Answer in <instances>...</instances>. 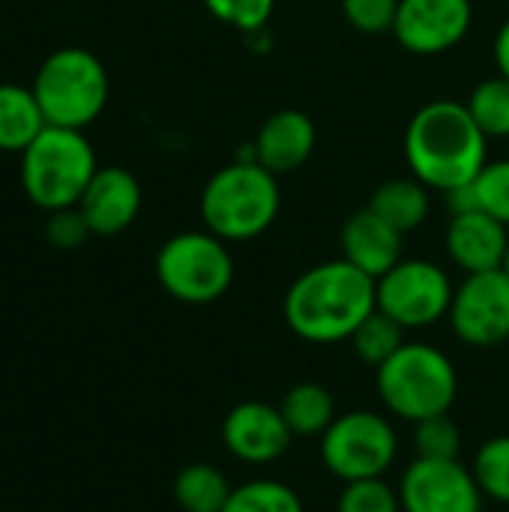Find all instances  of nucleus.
I'll return each instance as SVG.
<instances>
[{"instance_id":"nucleus-28","label":"nucleus","mask_w":509,"mask_h":512,"mask_svg":"<svg viewBox=\"0 0 509 512\" xmlns=\"http://www.w3.org/2000/svg\"><path fill=\"white\" fill-rule=\"evenodd\" d=\"M336 512H402L399 489H393L384 477L345 483Z\"/></svg>"},{"instance_id":"nucleus-8","label":"nucleus","mask_w":509,"mask_h":512,"mask_svg":"<svg viewBox=\"0 0 509 512\" xmlns=\"http://www.w3.org/2000/svg\"><path fill=\"white\" fill-rule=\"evenodd\" d=\"M399 456V435L393 423L378 411H348L333 420L321 435V462L342 480H375L384 477Z\"/></svg>"},{"instance_id":"nucleus-27","label":"nucleus","mask_w":509,"mask_h":512,"mask_svg":"<svg viewBox=\"0 0 509 512\" xmlns=\"http://www.w3.org/2000/svg\"><path fill=\"white\" fill-rule=\"evenodd\" d=\"M414 447H417V459L450 462V459H459L462 453V432L450 414H438V417L414 423Z\"/></svg>"},{"instance_id":"nucleus-17","label":"nucleus","mask_w":509,"mask_h":512,"mask_svg":"<svg viewBox=\"0 0 509 512\" xmlns=\"http://www.w3.org/2000/svg\"><path fill=\"white\" fill-rule=\"evenodd\" d=\"M405 234L396 231L390 222H384L372 207H363L351 213L339 231L342 258L363 270L372 279H381L387 270H393L405 255Z\"/></svg>"},{"instance_id":"nucleus-26","label":"nucleus","mask_w":509,"mask_h":512,"mask_svg":"<svg viewBox=\"0 0 509 512\" xmlns=\"http://www.w3.org/2000/svg\"><path fill=\"white\" fill-rule=\"evenodd\" d=\"M474 210H483L509 228V159L486 162L483 171L468 183Z\"/></svg>"},{"instance_id":"nucleus-25","label":"nucleus","mask_w":509,"mask_h":512,"mask_svg":"<svg viewBox=\"0 0 509 512\" xmlns=\"http://www.w3.org/2000/svg\"><path fill=\"white\" fill-rule=\"evenodd\" d=\"M471 471L489 501L509 504V435L489 438L477 450Z\"/></svg>"},{"instance_id":"nucleus-6","label":"nucleus","mask_w":509,"mask_h":512,"mask_svg":"<svg viewBox=\"0 0 509 512\" xmlns=\"http://www.w3.org/2000/svg\"><path fill=\"white\" fill-rule=\"evenodd\" d=\"M30 87L48 126L81 132L105 111L111 93L105 63L78 45L51 51L39 63Z\"/></svg>"},{"instance_id":"nucleus-16","label":"nucleus","mask_w":509,"mask_h":512,"mask_svg":"<svg viewBox=\"0 0 509 512\" xmlns=\"http://www.w3.org/2000/svg\"><path fill=\"white\" fill-rule=\"evenodd\" d=\"M509 249V228L483 210L450 213L447 255L465 273L501 270Z\"/></svg>"},{"instance_id":"nucleus-32","label":"nucleus","mask_w":509,"mask_h":512,"mask_svg":"<svg viewBox=\"0 0 509 512\" xmlns=\"http://www.w3.org/2000/svg\"><path fill=\"white\" fill-rule=\"evenodd\" d=\"M495 66H498V75L509 78V18L501 24L498 36H495Z\"/></svg>"},{"instance_id":"nucleus-14","label":"nucleus","mask_w":509,"mask_h":512,"mask_svg":"<svg viewBox=\"0 0 509 512\" xmlns=\"http://www.w3.org/2000/svg\"><path fill=\"white\" fill-rule=\"evenodd\" d=\"M78 210L96 237H117L141 213V183L129 168L105 165L93 174Z\"/></svg>"},{"instance_id":"nucleus-11","label":"nucleus","mask_w":509,"mask_h":512,"mask_svg":"<svg viewBox=\"0 0 509 512\" xmlns=\"http://www.w3.org/2000/svg\"><path fill=\"white\" fill-rule=\"evenodd\" d=\"M402 512H483V489L459 459H414L399 483Z\"/></svg>"},{"instance_id":"nucleus-7","label":"nucleus","mask_w":509,"mask_h":512,"mask_svg":"<svg viewBox=\"0 0 509 512\" xmlns=\"http://www.w3.org/2000/svg\"><path fill=\"white\" fill-rule=\"evenodd\" d=\"M156 279L162 291L186 306H207L228 294L234 258L228 243L204 231H180L156 252Z\"/></svg>"},{"instance_id":"nucleus-23","label":"nucleus","mask_w":509,"mask_h":512,"mask_svg":"<svg viewBox=\"0 0 509 512\" xmlns=\"http://www.w3.org/2000/svg\"><path fill=\"white\" fill-rule=\"evenodd\" d=\"M222 512H306L300 495L282 480H249L234 486Z\"/></svg>"},{"instance_id":"nucleus-30","label":"nucleus","mask_w":509,"mask_h":512,"mask_svg":"<svg viewBox=\"0 0 509 512\" xmlns=\"http://www.w3.org/2000/svg\"><path fill=\"white\" fill-rule=\"evenodd\" d=\"M399 12V0H342L345 21L363 36L393 33Z\"/></svg>"},{"instance_id":"nucleus-5","label":"nucleus","mask_w":509,"mask_h":512,"mask_svg":"<svg viewBox=\"0 0 509 512\" xmlns=\"http://www.w3.org/2000/svg\"><path fill=\"white\" fill-rule=\"evenodd\" d=\"M96 171V153L81 129L45 126L21 153L24 195L45 213L78 207Z\"/></svg>"},{"instance_id":"nucleus-10","label":"nucleus","mask_w":509,"mask_h":512,"mask_svg":"<svg viewBox=\"0 0 509 512\" xmlns=\"http://www.w3.org/2000/svg\"><path fill=\"white\" fill-rule=\"evenodd\" d=\"M453 333L471 348H495L509 339V276L507 270L468 273L453 294L447 315Z\"/></svg>"},{"instance_id":"nucleus-2","label":"nucleus","mask_w":509,"mask_h":512,"mask_svg":"<svg viewBox=\"0 0 509 512\" xmlns=\"http://www.w3.org/2000/svg\"><path fill=\"white\" fill-rule=\"evenodd\" d=\"M489 138L474 123L465 102H426L405 129V159L411 174L432 192L468 186L489 162Z\"/></svg>"},{"instance_id":"nucleus-15","label":"nucleus","mask_w":509,"mask_h":512,"mask_svg":"<svg viewBox=\"0 0 509 512\" xmlns=\"http://www.w3.org/2000/svg\"><path fill=\"white\" fill-rule=\"evenodd\" d=\"M315 144H318L315 120L306 111L282 108V111H273L261 123L252 141V159L261 162L276 177H282V174H294L297 168H303L312 159Z\"/></svg>"},{"instance_id":"nucleus-4","label":"nucleus","mask_w":509,"mask_h":512,"mask_svg":"<svg viewBox=\"0 0 509 512\" xmlns=\"http://www.w3.org/2000/svg\"><path fill=\"white\" fill-rule=\"evenodd\" d=\"M375 390L387 414L420 423L450 414L459 393V372L441 348L429 342H405L375 369Z\"/></svg>"},{"instance_id":"nucleus-31","label":"nucleus","mask_w":509,"mask_h":512,"mask_svg":"<svg viewBox=\"0 0 509 512\" xmlns=\"http://www.w3.org/2000/svg\"><path fill=\"white\" fill-rule=\"evenodd\" d=\"M90 225L81 216L78 207H66V210H54L48 213V225H45V237L54 249H78L87 237H90Z\"/></svg>"},{"instance_id":"nucleus-9","label":"nucleus","mask_w":509,"mask_h":512,"mask_svg":"<svg viewBox=\"0 0 509 512\" xmlns=\"http://www.w3.org/2000/svg\"><path fill=\"white\" fill-rule=\"evenodd\" d=\"M456 285L447 270L426 258H402L393 270L375 279L378 309L405 330H426L450 315Z\"/></svg>"},{"instance_id":"nucleus-12","label":"nucleus","mask_w":509,"mask_h":512,"mask_svg":"<svg viewBox=\"0 0 509 512\" xmlns=\"http://www.w3.org/2000/svg\"><path fill=\"white\" fill-rule=\"evenodd\" d=\"M474 24L471 0H399L393 36L417 57L453 51Z\"/></svg>"},{"instance_id":"nucleus-3","label":"nucleus","mask_w":509,"mask_h":512,"mask_svg":"<svg viewBox=\"0 0 509 512\" xmlns=\"http://www.w3.org/2000/svg\"><path fill=\"white\" fill-rule=\"evenodd\" d=\"M279 177L255 159H234L219 168L201 192V219L210 234L225 243H249L261 237L279 216Z\"/></svg>"},{"instance_id":"nucleus-24","label":"nucleus","mask_w":509,"mask_h":512,"mask_svg":"<svg viewBox=\"0 0 509 512\" xmlns=\"http://www.w3.org/2000/svg\"><path fill=\"white\" fill-rule=\"evenodd\" d=\"M465 105L486 138H509V78L495 75L480 81Z\"/></svg>"},{"instance_id":"nucleus-13","label":"nucleus","mask_w":509,"mask_h":512,"mask_svg":"<svg viewBox=\"0 0 509 512\" xmlns=\"http://www.w3.org/2000/svg\"><path fill=\"white\" fill-rule=\"evenodd\" d=\"M294 435L279 408L249 399L234 405L222 420V444L225 450L246 465H270L282 459L291 447Z\"/></svg>"},{"instance_id":"nucleus-18","label":"nucleus","mask_w":509,"mask_h":512,"mask_svg":"<svg viewBox=\"0 0 509 512\" xmlns=\"http://www.w3.org/2000/svg\"><path fill=\"white\" fill-rule=\"evenodd\" d=\"M369 207L396 231H417L432 210V189L417 177H393L372 192Z\"/></svg>"},{"instance_id":"nucleus-29","label":"nucleus","mask_w":509,"mask_h":512,"mask_svg":"<svg viewBox=\"0 0 509 512\" xmlns=\"http://www.w3.org/2000/svg\"><path fill=\"white\" fill-rule=\"evenodd\" d=\"M204 6L216 21L252 36L270 24L276 0H204Z\"/></svg>"},{"instance_id":"nucleus-1","label":"nucleus","mask_w":509,"mask_h":512,"mask_svg":"<svg viewBox=\"0 0 509 512\" xmlns=\"http://www.w3.org/2000/svg\"><path fill=\"white\" fill-rule=\"evenodd\" d=\"M375 309V279L345 258L309 267L291 282L282 300L288 330L312 345L348 342Z\"/></svg>"},{"instance_id":"nucleus-33","label":"nucleus","mask_w":509,"mask_h":512,"mask_svg":"<svg viewBox=\"0 0 509 512\" xmlns=\"http://www.w3.org/2000/svg\"><path fill=\"white\" fill-rule=\"evenodd\" d=\"M504 270H507V276H509V249H507V258H504Z\"/></svg>"},{"instance_id":"nucleus-22","label":"nucleus","mask_w":509,"mask_h":512,"mask_svg":"<svg viewBox=\"0 0 509 512\" xmlns=\"http://www.w3.org/2000/svg\"><path fill=\"white\" fill-rule=\"evenodd\" d=\"M405 333H408V330H405L402 324H396L390 315H384L381 309H375V312L357 327V333H354L348 342H351L357 360H363V363H369L372 369H378V366H384V363L408 342Z\"/></svg>"},{"instance_id":"nucleus-20","label":"nucleus","mask_w":509,"mask_h":512,"mask_svg":"<svg viewBox=\"0 0 509 512\" xmlns=\"http://www.w3.org/2000/svg\"><path fill=\"white\" fill-rule=\"evenodd\" d=\"M279 411H282V417H285L294 438H321L333 426V420L339 417L333 393L324 384H315V381L294 384L282 396Z\"/></svg>"},{"instance_id":"nucleus-21","label":"nucleus","mask_w":509,"mask_h":512,"mask_svg":"<svg viewBox=\"0 0 509 512\" xmlns=\"http://www.w3.org/2000/svg\"><path fill=\"white\" fill-rule=\"evenodd\" d=\"M231 489L228 477L207 462H192L174 477V501L183 512H222Z\"/></svg>"},{"instance_id":"nucleus-19","label":"nucleus","mask_w":509,"mask_h":512,"mask_svg":"<svg viewBox=\"0 0 509 512\" xmlns=\"http://www.w3.org/2000/svg\"><path fill=\"white\" fill-rule=\"evenodd\" d=\"M45 114L33 96V87L0 84V150L24 153L45 129Z\"/></svg>"}]
</instances>
